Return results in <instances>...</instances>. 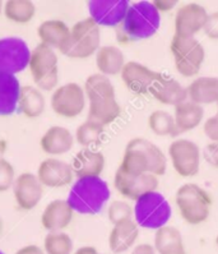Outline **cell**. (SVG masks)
I'll return each instance as SVG.
<instances>
[{"mask_svg": "<svg viewBox=\"0 0 218 254\" xmlns=\"http://www.w3.org/2000/svg\"><path fill=\"white\" fill-rule=\"evenodd\" d=\"M21 83L15 75L0 72V117L12 115L17 110Z\"/></svg>", "mask_w": 218, "mask_h": 254, "instance_id": "83f0119b", "label": "cell"}, {"mask_svg": "<svg viewBox=\"0 0 218 254\" xmlns=\"http://www.w3.org/2000/svg\"><path fill=\"white\" fill-rule=\"evenodd\" d=\"M216 244H217V247H218V235H217V238H216Z\"/></svg>", "mask_w": 218, "mask_h": 254, "instance_id": "c3c4849f", "label": "cell"}, {"mask_svg": "<svg viewBox=\"0 0 218 254\" xmlns=\"http://www.w3.org/2000/svg\"><path fill=\"white\" fill-rule=\"evenodd\" d=\"M42 249L45 254H73L74 243L65 231L48 233L44 239Z\"/></svg>", "mask_w": 218, "mask_h": 254, "instance_id": "836d02e7", "label": "cell"}, {"mask_svg": "<svg viewBox=\"0 0 218 254\" xmlns=\"http://www.w3.org/2000/svg\"><path fill=\"white\" fill-rule=\"evenodd\" d=\"M130 3L126 0H92L88 1L90 18L100 27H119L125 18Z\"/></svg>", "mask_w": 218, "mask_h": 254, "instance_id": "2e32d148", "label": "cell"}, {"mask_svg": "<svg viewBox=\"0 0 218 254\" xmlns=\"http://www.w3.org/2000/svg\"><path fill=\"white\" fill-rule=\"evenodd\" d=\"M73 254H100V253L95 247H92V245H84V247H81V248H78L77 251L73 252Z\"/></svg>", "mask_w": 218, "mask_h": 254, "instance_id": "7bdbcfd3", "label": "cell"}, {"mask_svg": "<svg viewBox=\"0 0 218 254\" xmlns=\"http://www.w3.org/2000/svg\"><path fill=\"white\" fill-rule=\"evenodd\" d=\"M77 179L83 178H101V174L105 170L106 159L104 153L96 151L93 148H83L73 156L70 162Z\"/></svg>", "mask_w": 218, "mask_h": 254, "instance_id": "44dd1931", "label": "cell"}, {"mask_svg": "<svg viewBox=\"0 0 218 254\" xmlns=\"http://www.w3.org/2000/svg\"><path fill=\"white\" fill-rule=\"evenodd\" d=\"M134 211L133 206L128 200L115 199L110 202L108 207V218L112 225L120 224V222L134 220Z\"/></svg>", "mask_w": 218, "mask_h": 254, "instance_id": "e575fe53", "label": "cell"}, {"mask_svg": "<svg viewBox=\"0 0 218 254\" xmlns=\"http://www.w3.org/2000/svg\"><path fill=\"white\" fill-rule=\"evenodd\" d=\"M164 254H186V252H185V248H181V249H177V251L168 252V253H164Z\"/></svg>", "mask_w": 218, "mask_h": 254, "instance_id": "f6af8a7d", "label": "cell"}, {"mask_svg": "<svg viewBox=\"0 0 218 254\" xmlns=\"http://www.w3.org/2000/svg\"><path fill=\"white\" fill-rule=\"evenodd\" d=\"M3 14L12 23L27 24L36 15V5L31 0H6L3 1Z\"/></svg>", "mask_w": 218, "mask_h": 254, "instance_id": "f546056e", "label": "cell"}, {"mask_svg": "<svg viewBox=\"0 0 218 254\" xmlns=\"http://www.w3.org/2000/svg\"><path fill=\"white\" fill-rule=\"evenodd\" d=\"M1 231H3V220L0 217V234H1Z\"/></svg>", "mask_w": 218, "mask_h": 254, "instance_id": "bcb514c9", "label": "cell"}, {"mask_svg": "<svg viewBox=\"0 0 218 254\" xmlns=\"http://www.w3.org/2000/svg\"><path fill=\"white\" fill-rule=\"evenodd\" d=\"M0 14H3V1H0Z\"/></svg>", "mask_w": 218, "mask_h": 254, "instance_id": "7dc6e473", "label": "cell"}, {"mask_svg": "<svg viewBox=\"0 0 218 254\" xmlns=\"http://www.w3.org/2000/svg\"><path fill=\"white\" fill-rule=\"evenodd\" d=\"M216 115H217V117H218V104H217V114H216Z\"/></svg>", "mask_w": 218, "mask_h": 254, "instance_id": "681fc988", "label": "cell"}, {"mask_svg": "<svg viewBox=\"0 0 218 254\" xmlns=\"http://www.w3.org/2000/svg\"><path fill=\"white\" fill-rule=\"evenodd\" d=\"M134 221L139 227L159 230L166 226L172 216V208L166 197L159 190L150 191L134 202Z\"/></svg>", "mask_w": 218, "mask_h": 254, "instance_id": "52a82bcc", "label": "cell"}, {"mask_svg": "<svg viewBox=\"0 0 218 254\" xmlns=\"http://www.w3.org/2000/svg\"><path fill=\"white\" fill-rule=\"evenodd\" d=\"M36 175L44 188H64L74 183V173H73L70 162L61 160L59 157H48L40 162Z\"/></svg>", "mask_w": 218, "mask_h": 254, "instance_id": "9a60e30c", "label": "cell"}, {"mask_svg": "<svg viewBox=\"0 0 218 254\" xmlns=\"http://www.w3.org/2000/svg\"><path fill=\"white\" fill-rule=\"evenodd\" d=\"M203 130L206 137L209 141H212V143H218V117L213 115V117L208 118L204 122Z\"/></svg>", "mask_w": 218, "mask_h": 254, "instance_id": "8d00e7d4", "label": "cell"}, {"mask_svg": "<svg viewBox=\"0 0 218 254\" xmlns=\"http://www.w3.org/2000/svg\"><path fill=\"white\" fill-rule=\"evenodd\" d=\"M28 70L40 91H54L59 83V58L54 49L37 44L31 50Z\"/></svg>", "mask_w": 218, "mask_h": 254, "instance_id": "8992f818", "label": "cell"}, {"mask_svg": "<svg viewBox=\"0 0 218 254\" xmlns=\"http://www.w3.org/2000/svg\"><path fill=\"white\" fill-rule=\"evenodd\" d=\"M46 109V99L42 91H40L37 87L21 86L18 97V105L17 110L24 115L28 119H36L44 114Z\"/></svg>", "mask_w": 218, "mask_h": 254, "instance_id": "484cf974", "label": "cell"}, {"mask_svg": "<svg viewBox=\"0 0 218 254\" xmlns=\"http://www.w3.org/2000/svg\"><path fill=\"white\" fill-rule=\"evenodd\" d=\"M6 150H8V142H6V139L0 138V160L5 159Z\"/></svg>", "mask_w": 218, "mask_h": 254, "instance_id": "ee69618b", "label": "cell"}, {"mask_svg": "<svg viewBox=\"0 0 218 254\" xmlns=\"http://www.w3.org/2000/svg\"><path fill=\"white\" fill-rule=\"evenodd\" d=\"M153 4L160 13H164L173 9L177 5V1H175V0H155Z\"/></svg>", "mask_w": 218, "mask_h": 254, "instance_id": "f35d334b", "label": "cell"}, {"mask_svg": "<svg viewBox=\"0 0 218 254\" xmlns=\"http://www.w3.org/2000/svg\"><path fill=\"white\" fill-rule=\"evenodd\" d=\"M204 109L203 106L195 102L186 100L185 102L177 105L173 111V119L179 133L193 130L203 122Z\"/></svg>", "mask_w": 218, "mask_h": 254, "instance_id": "f1b7e54d", "label": "cell"}, {"mask_svg": "<svg viewBox=\"0 0 218 254\" xmlns=\"http://www.w3.org/2000/svg\"><path fill=\"white\" fill-rule=\"evenodd\" d=\"M151 95L159 102L176 108L177 105L189 100L188 90L175 78L161 74L159 81L153 86Z\"/></svg>", "mask_w": 218, "mask_h": 254, "instance_id": "7402d4cb", "label": "cell"}, {"mask_svg": "<svg viewBox=\"0 0 218 254\" xmlns=\"http://www.w3.org/2000/svg\"><path fill=\"white\" fill-rule=\"evenodd\" d=\"M175 68L182 77H195L204 63L206 51L195 37H181L173 35L170 44Z\"/></svg>", "mask_w": 218, "mask_h": 254, "instance_id": "9c48e42d", "label": "cell"}, {"mask_svg": "<svg viewBox=\"0 0 218 254\" xmlns=\"http://www.w3.org/2000/svg\"><path fill=\"white\" fill-rule=\"evenodd\" d=\"M14 254H45L44 249L37 244H27L19 248Z\"/></svg>", "mask_w": 218, "mask_h": 254, "instance_id": "60d3db41", "label": "cell"}, {"mask_svg": "<svg viewBox=\"0 0 218 254\" xmlns=\"http://www.w3.org/2000/svg\"><path fill=\"white\" fill-rule=\"evenodd\" d=\"M70 27L61 19H46L41 22L37 27V37L40 44L54 49L55 51H61L69 39Z\"/></svg>", "mask_w": 218, "mask_h": 254, "instance_id": "cb8c5ba5", "label": "cell"}, {"mask_svg": "<svg viewBox=\"0 0 218 254\" xmlns=\"http://www.w3.org/2000/svg\"><path fill=\"white\" fill-rule=\"evenodd\" d=\"M0 254H5V253H4V252H1V251H0Z\"/></svg>", "mask_w": 218, "mask_h": 254, "instance_id": "f907efd6", "label": "cell"}, {"mask_svg": "<svg viewBox=\"0 0 218 254\" xmlns=\"http://www.w3.org/2000/svg\"><path fill=\"white\" fill-rule=\"evenodd\" d=\"M161 26V13L153 1H135L129 5L125 18L117 27L120 42L142 41L155 36Z\"/></svg>", "mask_w": 218, "mask_h": 254, "instance_id": "3957f363", "label": "cell"}, {"mask_svg": "<svg viewBox=\"0 0 218 254\" xmlns=\"http://www.w3.org/2000/svg\"><path fill=\"white\" fill-rule=\"evenodd\" d=\"M74 209L66 199H54L46 204L41 213V225L48 233L64 231L74 218Z\"/></svg>", "mask_w": 218, "mask_h": 254, "instance_id": "d6986e66", "label": "cell"}, {"mask_svg": "<svg viewBox=\"0 0 218 254\" xmlns=\"http://www.w3.org/2000/svg\"><path fill=\"white\" fill-rule=\"evenodd\" d=\"M83 88L87 99V120L105 128L120 117L121 106L110 78L93 73L86 78Z\"/></svg>", "mask_w": 218, "mask_h": 254, "instance_id": "6da1fadb", "label": "cell"}, {"mask_svg": "<svg viewBox=\"0 0 218 254\" xmlns=\"http://www.w3.org/2000/svg\"><path fill=\"white\" fill-rule=\"evenodd\" d=\"M120 77L129 91L137 95H146L151 93L156 82L161 77V73L155 72L138 62H126Z\"/></svg>", "mask_w": 218, "mask_h": 254, "instance_id": "e0dca14e", "label": "cell"}, {"mask_svg": "<svg viewBox=\"0 0 218 254\" xmlns=\"http://www.w3.org/2000/svg\"><path fill=\"white\" fill-rule=\"evenodd\" d=\"M186 90L189 100L200 106L218 104V77L197 78Z\"/></svg>", "mask_w": 218, "mask_h": 254, "instance_id": "4316f807", "label": "cell"}, {"mask_svg": "<svg viewBox=\"0 0 218 254\" xmlns=\"http://www.w3.org/2000/svg\"><path fill=\"white\" fill-rule=\"evenodd\" d=\"M74 134L63 126H53L42 134L40 147L49 157H57L72 151L74 147Z\"/></svg>", "mask_w": 218, "mask_h": 254, "instance_id": "ffe728a7", "label": "cell"}, {"mask_svg": "<svg viewBox=\"0 0 218 254\" xmlns=\"http://www.w3.org/2000/svg\"><path fill=\"white\" fill-rule=\"evenodd\" d=\"M139 238V226L134 220L112 225L109 234V248L112 254H121L135 247Z\"/></svg>", "mask_w": 218, "mask_h": 254, "instance_id": "603a6c76", "label": "cell"}, {"mask_svg": "<svg viewBox=\"0 0 218 254\" xmlns=\"http://www.w3.org/2000/svg\"><path fill=\"white\" fill-rule=\"evenodd\" d=\"M206 157L211 164L218 168V143H211L207 146Z\"/></svg>", "mask_w": 218, "mask_h": 254, "instance_id": "ab89813d", "label": "cell"}, {"mask_svg": "<svg viewBox=\"0 0 218 254\" xmlns=\"http://www.w3.org/2000/svg\"><path fill=\"white\" fill-rule=\"evenodd\" d=\"M153 247H155L157 254H164L184 248L181 233L179 229L170 226V225L160 227L159 230H156Z\"/></svg>", "mask_w": 218, "mask_h": 254, "instance_id": "4dcf8cb0", "label": "cell"}, {"mask_svg": "<svg viewBox=\"0 0 218 254\" xmlns=\"http://www.w3.org/2000/svg\"><path fill=\"white\" fill-rule=\"evenodd\" d=\"M105 128L100 124L86 120L77 127L74 132V141L83 148H92L99 144L104 135Z\"/></svg>", "mask_w": 218, "mask_h": 254, "instance_id": "d6a6232c", "label": "cell"}, {"mask_svg": "<svg viewBox=\"0 0 218 254\" xmlns=\"http://www.w3.org/2000/svg\"><path fill=\"white\" fill-rule=\"evenodd\" d=\"M31 50L19 37L0 39V72L15 75L28 66Z\"/></svg>", "mask_w": 218, "mask_h": 254, "instance_id": "7c38bea8", "label": "cell"}, {"mask_svg": "<svg viewBox=\"0 0 218 254\" xmlns=\"http://www.w3.org/2000/svg\"><path fill=\"white\" fill-rule=\"evenodd\" d=\"M15 178L17 175H15V169L12 162L6 159L0 160V193L10 190L14 184Z\"/></svg>", "mask_w": 218, "mask_h": 254, "instance_id": "d590c367", "label": "cell"}, {"mask_svg": "<svg viewBox=\"0 0 218 254\" xmlns=\"http://www.w3.org/2000/svg\"><path fill=\"white\" fill-rule=\"evenodd\" d=\"M110 195V187L102 178H83L73 183L66 200L74 212L96 215L108 203Z\"/></svg>", "mask_w": 218, "mask_h": 254, "instance_id": "277c9868", "label": "cell"}, {"mask_svg": "<svg viewBox=\"0 0 218 254\" xmlns=\"http://www.w3.org/2000/svg\"><path fill=\"white\" fill-rule=\"evenodd\" d=\"M101 48V27L92 18L81 19L70 27L69 39L60 51L69 59L84 60Z\"/></svg>", "mask_w": 218, "mask_h": 254, "instance_id": "5b68a950", "label": "cell"}, {"mask_svg": "<svg viewBox=\"0 0 218 254\" xmlns=\"http://www.w3.org/2000/svg\"><path fill=\"white\" fill-rule=\"evenodd\" d=\"M167 169V159L159 146L142 137L128 142L120 162L119 170L128 175L152 174L161 177Z\"/></svg>", "mask_w": 218, "mask_h": 254, "instance_id": "7a4b0ae2", "label": "cell"}, {"mask_svg": "<svg viewBox=\"0 0 218 254\" xmlns=\"http://www.w3.org/2000/svg\"><path fill=\"white\" fill-rule=\"evenodd\" d=\"M148 127L156 135L160 137H175L179 134L173 115L164 110L153 111L148 117Z\"/></svg>", "mask_w": 218, "mask_h": 254, "instance_id": "1f68e13d", "label": "cell"}, {"mask_svg": "<svg viewBox=\"0 0 218 254\" xmlns=\"http://www.w3.org/2000/svg\"><path fill=\"white\" fill-rule=\"evenodd\" d=\"M51 110L55 115L65 119L79 117L87 108L84 88L77 82H68L57 86L51 95Z\"/></svg>", "mask_w": 218, "mask_h": 254, "instance_id": "30bf717a", "label": "cell"}, {"mask_svg": "<svg viewBox=\"0 0 218 254\" xmlns=\"http://www.w3.org/2000/svg\"><path fill=\"white\" fill-rule=\"evenodd\" d=\"M159 177L152 174L128 175L117 169L114 177V187L117 193L125 199L134 202L150 191L159 190Z\"/></svg>", "mask_w": 218, "mask_h": 254, "instance_id": "4fadbf2b", "label": "cell"}, {"mask_svg": "<svg viewBox=\"0 0 218 254\" xmlns=\"http://www.w3.org/2000/svg\"><path fill=\"white\" fill-rule=\"evenodd\" d=\"M96 68L102 75L110 78L121 73L126 60L123 50L115 45H104L95 54Z\"/></svg>", "mask_w": 218, "mask_h": 254, "instance_id": "d4e9b609", "label": "cell"}, {"mask_svg": "<svg viewBox=\"0 0 218 254\" xmlns=\"http://www.w3.org/2000/svg\"><path fill=\"white\" fill-rule=\"evenodd\" d=\"M175 202L184 221L190 225L207 221L212 208V197L206 189L194 183L180 187L175 195Z\"/></svg>", "mask_w": 218, "mask_h": 254, "instance_id": "ba28073f", "label": "cell"}, {"mask_svg": "<svg viewBox=\"0 0 218 254\" xmlns=\"http://www.w3.org/2000/svg\"><path fill=\"white\" fill-rule=\"evenodd\" d=\"M203 32L211 40H218V12L208 14L206 24H204Z\"/></svg>", "mask_w": 218, "mask_h": 254, "instance_id": "74e56055", "label": "cell"}, {"mask_svg": "<svg viewBox=\"0 0 218 254\" xmlns=\"http://www.w3.org/2000/svg\"><path fill=\"white\" fill-rule=\"evenodd\" d=\"M132 254H157L155 247L152 244H147V243H143V244H138L133 248Z\"/></svg>", "mask_w": 218, "mask_h": 254, "instance_id": "b9f144b4", "label": "cell"}, {"mask_svg": "<svg viewBox=\"0 0 218 254\" xmlns=\"http://www.w3.org/2000/svg\"><path fill=\"white\" fill-rule=\"evenodd\" d=\"M172 168L180 177L191 178L197 175L200 169V148L190 139L179 138L171 142L168 147Z\"/></svg>", "mask_w": 218, "mask_h": 254, "instance_id": "8fae6325", "label": "cell"}, {"mask_svg": "<svg viewBox=\"0 0 218 254\" xmlns=\"http://www.w3.org/2000/svg\"><path fill=\"white\" fill-rule=\"evenodd\" d=\"M208 18V12L203 5L189 3L180 6L175 14V35L181 37H195L198 32L203 31Z\"/></svg>", "mask_w": 218, "mask_h": 254, "instance_id": "ac0fdd59", "label": "cell"}, {"mask_svg": "<svg viewBox=\"0 0 218 254\" xmlns=\"http://www.w3.org/2000/svg\"><path fill=\"white\" fill-rule=\"evenodd\" d=\"M15 203L22 211H32L36 208L44 197V186L35 173L23 171L17 175L12 187Z\"/></svg>", "mask_w": 218, "mask_h": 254, "instance_id": "5bb4252c", "label": "cell"}]
</instances>
